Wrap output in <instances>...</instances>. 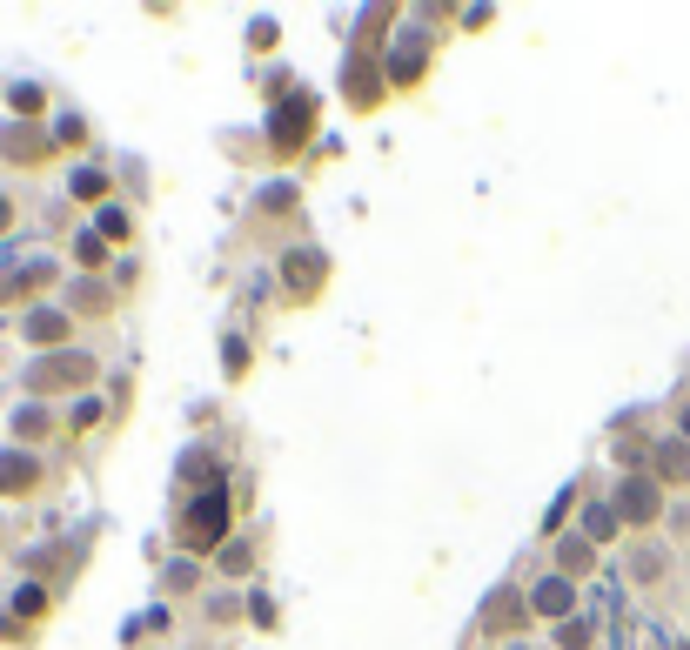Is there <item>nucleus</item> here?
I'll use <instances>...</instances> for the list:
<instances>
[{
	"label": "nucleus",
	"mask_w": 690,
	"mask_h": 650,
	"mask_svg": "<svg viewBox=\"0 0 690 650\" xmlns=\"http://www.w3.org/2000/svg\"><path fill=\"white\" fill-rule=\"evenodd\" d=\"M215 516H228V510H222V496H208V503L195 510V523H188V537H195V543H208V537H215Z\"/></svg>",
	"instance_id": "1"
},
{
	"label": "nucleus",
	"mask_w": 690,
	"mask_h": 650,
	"mask_svg": "<svg viewBox=\"0 0 690 650\" xmlns=\"http://www.w3.org/2000/svg\"><path fill=\"white\" fill-rule=\"evenodd\" d=\"M624 510H630V516H650V510H657V490H644V483H630V490H624Z\"/></svg>",
	"instance_id": "2"
}]
</instances>
